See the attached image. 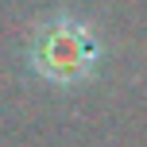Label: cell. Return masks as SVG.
<instances>
[{
    "label": "cell",
    "instance_id": "cell-1",
    "mask_svg": "<svg viewBox=\"0 0 147 147\" xmlns=\"http://www.w3.org/2000/svg\"><path fill=\"white\" fill-rule=\"evenodd\" d=\"M97 54H101L97 35L81 20H70V16L43 23L31 39V70L54 85L85 81L97 66Z\"/></svg>",
    "mask_w": 147,
    "mask_h": 147
}]
</instances>
